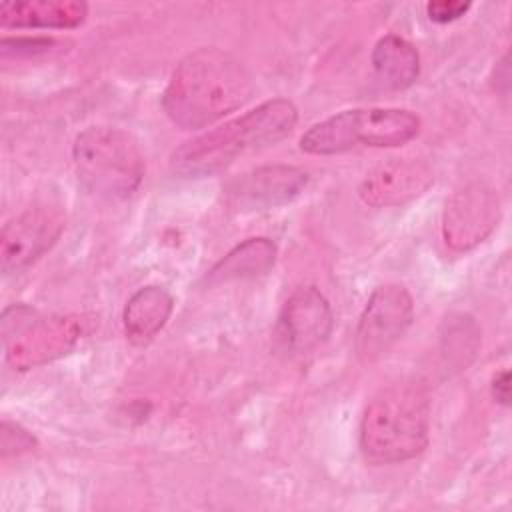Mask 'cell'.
I'll list each match as a JSON object with an SVG mask.
<instances>
[{
  "instance_id": "obj_1",
  "label": "cell",
  "mask_w": 512,
  "mask_h": 512,
  "mask_svg": "<svg viewBox=\"0 0 512 512\" xmlns=\"http://www.w3.org/2000/svg\"><path fill=\"white\" fill-rule=\"evenodd\" d=\"M252 92V78L238 58L214 46L198 48L176 64L162 108L176 126L198 130L244 106Z\"/></svg>"
},
{
  "instance_id": "obj_2",
  "label": "cell",
  "mask_w": 512,
  "mask_h": 512,
  "mask_svg": "<svg viewBox=\"0 0 512 512\" xmlns=\"http://www.w3.org/2000/svg\"><path fill=\"white\" fill-rule=\"evenodd\" d=\"M296 122L298 108L292 100H266L246 114L184 142L172 154L170 166L186 178L212 176L230 166L238 154L276 144L292 132Z\"/></svg>"
},
{
  "instance_id": "obj_3",
  "label": "cell",
  "mask_w": 512,
  "mask_h": 512,
  "mask_svg": "<svg viewBox=\"0 0 512 512\" xmlns=\"http://www.w3.org/2000/svg\"><path fill=\"white\" fill-rule=\"evenodd\" d=\"M430 396L418 380H398L378 390L360 420V448L374 464L418 456L428 444Z\"/></svg>"
},
{
  "instance_id": "obj_4",
  "label": "cell",
  "mask_w": 512,
  "mask_h": 512,
  "mask_svg": "<svg viewBox=\"0 0 512 512\" xmlns=\"http://www.w3.org/2000/svg\"><path fill=\"white\" fill-rule=\"evenodd\" d=\"M78 180L106 200L132 196L144 178V156L138 142L114 126H88L72 146Z\"/></svg>"
},
{
  "instance_id": "obj_5",
  "label": "cell",
  "mask_w": 512,
  "mask_h": 512,
  "mask_svg": "<svg viewBox=\"0 0 512 512\" xmlns=\"http://www.w3.org/2000/svg\"><path fill=\"white\" fill-rule=\"evenodd\" d=\"M420 130V118L404 108H354L338 112L300 138V148L314 156H332L356 146L392 148L410 142Z\"/></svg>"
},
{
  "instance_id": "obj_6",
  "label": "cell",
  "mask_w": 512,
  "mask_h": 512,
  "mask_svg": "<svg viewBox=\"0 0 512 512\" xmlns=\"http://www.w3.org/2000/svg\"><path fill=\"white\" fill-rule=\"evenodd\" d=\"M84 334V318L76 314L32 316L6 342V362L14 370H32L68 354Z\"/></svg>"
},
{
  "instance_id": "obj_7",
  "label": "cell",
  "mask_w": 512,
  "mask_h": 512,
  "mask_svg": "<svg viewBox=\"0 0 512 512\" xmlns=\"http://www.w3.org/2000/svg\"><path fill=\"white\" fill-rule=\"evenodd\" d=\"M414 314V302L410 292L402 284L378 286L356 326V354L362 362H374L380 358L410 326Z\"/></svg>"
},
{
  "instance_id": "obj_8",
  "label": "cell",
  "mask_w": 512,
  "mask_h": 512,
  "mask_svg": "<svg viewBox=\"0 0 512 512\" xmlns=\"http://www.w3.org/2000/svg\"><path fill=\"white\" fill-rule=\"evenodd\" d=\"M64 230V214L52 206H36L20 212L0 234V268L18 274L44 256Z\"/></svg>"
},
{
  "instance_id": "obj_9",
  "label": "cell",
  "mask_w": 512,
  "mask_h": 512,
  "mask_svg": "<svg viewBox=\"0 0 512 512\" xmlns=\"http://www.w3.org/2000/svg\"><path fill=\"white\" fill-rule=\"evenodd\" d=\"M500 220V200L484 182H470L446 202L442 216L444 242L458 252L478 246Z\"/></svg>"
},
{
  "instance_id": "obj_10",
  "label": "cell",
  "mask_w": 512,
  "mask_h": 512,
  "mask_svg": "<svg viewBox=\"0 0 512 512\" xmlns=\"http://www.w3.org/2000/svg\"><path fill=\"white\" fill-rule=\"evenodd\" d=\"M334 326L330 302L316 286L296 288L278 316V338L296 356L310 354L322 346Z\"/></svg>"
},
{
  "instance_id": "obj_11",
  "label": "cell",
  "mask_w": 512,
  "mask_h": 512,
  "mask_svg": "<svg viewBox=\"0 0 512 512\" xmlns=\"http://www.w3.org/2000/svg\"><path fill=\"white\" fill-rule=\"evenodd\" d=\"M308 184V174L290 164H264L252 168L224 186V198L238 210H268L298 198Z\"/></svg>"
},
{
  "instance_id": "obj_12",
  "label": "cell",
  "mask_w": 512,
  "mask_h": 512,
  "mask_svg": "<svg viewBox=\"0 0 512 512\" xmlns=\"http://www.w3.org/2000/svg\"><path fill=\"white\" fill-rule=\"evenodd\" d=\"M432 184L434 174L424 160L396 158L366 174L358 194L368 206L386 208L400 206L422 196Z\"/></svg>"
},
{
  "instance_id": "obj_13",
  "label": "cell",
  "mask_w": 512,
  "mask_h": 512,
  "mask_svg": "<svg viewBox=\"0 0 512 512\" xmlns=\"http://www.w3.org/2000/svg\"><path fill=\"white\" fill-rule=\"evenodd\" d=\"M88 16V4L80 0H14L0 4L2 28L70 30Z\"/></svg>"
},
{
  "instance_id": "obj_14",
  "label": "cell",
  "mask_w": 512,
  "mask_h": 512,
  "mask_svg": "<svg viewBox=\"0 0 512 512\" xmlns=\"http://www.w3.org/2000/svg\"><path fill=\"white\" fill-rule=\"evenodd\" d=\"M174 308L172 294L162 286H144L136 290L122 312L126 338L134 344L152 340L168 322Z\"/></svg>"
},
{
  "instance_id": "obj_15",
  "label": "cell",
  "mask_w": 512,
  "mask_h": 512,
  "mask_svg": "<svg viewBox=\"0 0 512 512\" xmlns=\"http://www.w3.org/2000/svg\"><path fill=\"white\" fill-rule=\"evenodd\" d=\"M276 244L270 238H248L220 258L206 274L210 286L264 276L276 262Z\"/></svg>"
},
{
  "instance_id": "obj_16",
  "label": "cell",
  "mask_w": 512,
  "mask_h": 512,
  "mask_svg": "<svg viewBox=\"0 0 512 512\" xmlns=\"http://www.w3.org/2000/svg\"><path fill=\"white\" fill-rule=\"evenodd\" d=\"M372 68L376 76L392 90H404L418 80V50L402 36L386 34L372 50Z\"/></svg>"
},
{
  "instance_id": "obj_17",
  "label": "cell",
  "mask_w": 512,
  "mask_h": 512,
  "mask_svg": "<svg viewBox=\"0 0 512 512\" xmlns=\"http://www.w3.org/2000/svg\"><path fill=\"white\" fill-rule=\"evenodd\" d=\"M478 328L470 316H456L448 320V332L444 336L448 360L456 362L458 366H466V354L474 356L478 348Z\"/></svg>"
},
{
  "instance_id": "obj_18",
  "label": "cell",
  "mask_w": 512,
  "mask_h": 512,
  "mask_svg": "<svg viewBox=\"0 0 512 512\" xmlns=\"http://www.w3.org/2000/svg\"><path fill=\"white\" fill-rule=\"evenodd\" d=\"M36 446V438L22 428L20 424H14L10 420H2L0 424V450L2 456H18L24 454L28 450H32Z\"/></svg>"
},
{
  "instance_id": "obj_19",
  "label": "cell",
  "mask_w": 512,
  "mask_h": 512,
  "mask_svg": "<svg viewBox=\"0 0 512 512\" xmlns=\"http://www.w3.org/2000/svg\"><path fill=\"white\" fill-rule=\"evenodd\" d=\"M470 2H458V0H434L426 4V14L436 24H448L458 18H462L470 10Z\"/></svg>"
},
{
  "instance_id": "obj_20",
  "label": "cell",
  "mask_w": 512,
  "mask_h": 512,
  "mask_svg": "<svg viewBox=\"0 0 512 512\" xmlns=\"http://www.w3.org/2000/svg\"><path fill=\"white\" fill-rule=\"evenodd\" d=\"M8 44H14L16 54H38V52H48L56 42L52 38H4Z\"/></svg>"
},
{
  "instance_id": "obj_21",
  "label": "cell",
  "mask_w": 512,
  "mask_h": 512,
  "mask_svg": "<svg viewBox=\"0 0 512 512\" xmlns=\"http://www.w3.org/2000/svg\"><path fill=\"white\" fill-rule=\"evenodd\" d=\"M510 374L508 370H502L494 376L492 380V396L496 402H500L502 406H508V400H510Z\"/></svg>"
}]
</instances>
